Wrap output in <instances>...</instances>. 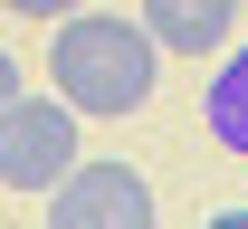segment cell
<instances>
[{
  "instance_id": "6da1fadb",
  "label": "cell",
  "mask_w": 248,
  "mask_h": 229,
  "mask_svg": "<svg viewBox=\"0 0 248 229\" xmlns=\"http://www.w3.org/2000/svg\"><path fill=\"white\" fill-rule=\"evenodd\" d=\"M48 76L77 115H134L162 76V48L143 38V19H105V10H67L58 19V48H48Z\"/></svg>"
},
{
  "instance_id": "7a4b0ae2",
  "label": "cell",
  "mask_w": 248,
  "mask_h": 229,
  "mask_svg": "<svg viewBox=\"0 0 248 229\" xmlns=\"http://www.w3.org/2000/svg\"><path fill=\"white\" fill-rule=\"evenodd\" d=\"M77 163V105L67 96H19L0 115V191H58Z\"/></svg>"
},
{
  "instance_id": "3957f363",
  "label": "cell",
  "mask_w": 248,
  "mask_h": 229,
  "mask_svg": "<svg viewBox=\"0 0 248 229\" xmlns=\"http://www.w3.org/2000/svg\"><path fill=\"white\" fill-rule=\"evenodd\" d=\"M48 229H153V182L134 163H67L48 191Z\"/></svg>"
},
{
  "instance_id": "277c9868",
  "label": "cell",
  "mask_w": 248,
  "mask_h": 229,
  "mask_svg": "<svg viewBox=\"0 0 248 229\" xmlns=\"http://www.w3.org/2000/svg\"><path fill=\"white\" fill-rule=\"evenodd\" d=\"M239 29V0H143V38L162 58H219Z\"/></svg>"
},
{
  "instance_id": "5b68a950",
  "label": "cell",
  "mask_w": 248,
  "mask_h": 229,
  "mask_svg": "<svg viewBox=\"0 0 248 229\" xmlns=\"http://www.w3.org/2000/svg\"><path fill=\"white\" fill-rule=\"evenodd\" d=\"M210 134H219V153L248 163V38L219 58V76H210Z\"/></svg>"
},
{
  "instance_id": "8992f818",
  "label": "cell",
  "mask_w": 248,
  "mask_h": 229,
  "mask_svg": "<svg viewBox=\"0 0 248 229\" xmlns=\"http://www.w3.org/2000/svg\"><path fill=\"white\" fill-rule=\"evenodd\" d=\"M19 96H29V76H19V58H10V48H0V115H10Z\"/></svg>"
},
{
  "instance_id": "52a82bcc",
  "label": "cell",
  "mask_w": 248,
  "mask_h": 229,
  "mask_svg": "<svg viewBox=\"0 0 248 229\" xmlns=\"http://www.w3.org/2000/svg\"><path fill=\"white\" fill-rule=\"evenodd\" d=\"M0 10H19V19H67L77 0H0Z\"/></svg>"
},
{
  "instance_id": "ba28073f",
  "label": "cell",
  "mask_w": 248,
  "mask_h": 229,
  "mask_svg": "<svg viewBox=\"0 0 248 229\" xmlns=\"http://www.w3.org/2000/svg\"><path fill=\"white\" fill-rule=\"evenodd\" d=\"M201 229H248V200H229V210H210Z\"/></svg>"
},
{
  "instance_id": "9c48e42d",
  "label": "cell",
  "mask_w": 248,
  "mask_h": 229,
  "mask_svg": "<svg viewBox=\"0 0 248 229\" xmlns=\"http://www.w3.org/2000/svg\"><path fill=\"white\" fill-rule=\"evenodd\" d=\"M239 10H248V0H239Z\"/></svg>"
}]
</instances>
